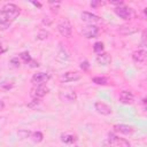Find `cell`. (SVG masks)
<instances>
[{
	"label": "cell",
	"mask_w": 147,
	"mask_h": 147,
	"mask_svg": "<svg viewBox=\"0 0 147 147\" xmlns=\"http://www.w3.org/2000/svg\"><path fill=\"white\" fill-rule=\"evenodd\" d=\"M1 10L5 13V15L7 16V18H8L9 22L14 21L18 16V14H20V8L15 3H6L2 7Z\"/></svg>",
	"instance_id": "obj_1"
},
{
	"label": "cell",
	"mask_w": 147,
	"mask_h": 147,
	"mask_svg": "<svg viewBox=\"0 0 147 147\" xmlns=\"http://www.w3.org/2000/svg\"><path fill=\"white\" fill-rule=\"evenodd\" d=\"M114 11H115V14H116L117 16H119L121 18H123V20H125V21L132 20V18L134 17V11L132 10V8L126 7V6H124V5L118 6V7H115Z\"/></svg>",
	"instance_id": "obj_2"
},
{
	"label": "cell",
	"mask_w": 147,
	"mask_h": 147,
	"mask_svg": "<svg viewBox=\"0 0 147 147\" xmlns=\"http://www.w3.org/2000/svg\"><path fill=\"white\" fill-rule=\"evenodd\" d=\"M57 31L63 36V37H70L72 32V26L70 22L67 18H62L57 23Z\"/></svg>",
	"instance_id": "obj_3"
},
{
	"label": "cell",
	"mask_w": 147,
	"mask_h": 147,
	"mask_svg": "<svg viewBox=\"0 0 147 147\" xmlns=\"http://www.w3.org/2000/svg\"><path fill=\"white\" fill-rule=\"evenodd\" d=\"M48 87H46L45 85H34L31 88L30 95L32 96V99H40L42 96H45L48 93Z\"/></svg>",
	"instance_id": "obj_4"
},
{
	"label": "cell",
	"mask_w": 147,
	"mask_h": 147,
	"mask_svg": "<svg viewBox=\"0 0 147 147\" xmlns=\"http://www.w3.org/2000/svg\"><path fill=\"white\" fill-rule=\"evenodd\" d=\"M80 32L86 38H95L99 34V28L94 24H88V25L83 26Z\"/></svg>",
	"instance_id": "obj_5"
},
{
	"label": "cell",
	"mask_w": 147,
	"mask_h": 147,
	"mask_svg": "<svg viewBox=\"0 0 147 147\" xmlns=\"http://www.w3.org/2000/svg\"><path fill=\"white\" fill-rule=\"evenodd\" d=\"M59 99L61 101H63V102H68L69 103V102H74L77 99V94H76L75 91H69V90L61 91L59 93Z\"/></svg>",
	"instance_id": "obj_6"
},
{
	"label": "cell",
	"mask_w": 147,
	"mask_h": 147,
	"mask_svg": "<svg viewBox=\"0 0 147 147\" xmlns=\"http://www.w3.org/2000/svg\"><path fill=\"white\" fill-rule=\"evenodd\" d=\"M94 108H95V110H96L99 114L105 115V116H108V115H110V114L113 113L111 107L108 106L107 103L102 102V101H96V102L94 103Z\"/></svg>",
	"instance_id": "obj_7"
},
{
	"label": "cell",
	"mask_w": 147,
	"mask_h": 147,
	"mask_svg": "<svg viewBox=\"0 0 147 147\" xmlns=\"http://www.w3.org/2000/svg\"><path fill=\"white\" fill-rule=\"evenodd\" d=\"M49 79V75L45 74V72H37L32 76L31 78V83H33L34 85H44L47 80Z\"/></svg>",
	"instance_id": "obj_8"
},
{
	"label": "cell",
	"mask_w": 147,
	"mask_h": 147,
	"mask_svg": "<svg viewBox=\"0 0 147 147\" xmlns=\"http://www.w3.org/2000/svg\"><path fill=\"white\" fill-rule=\"evenodd\" d=\"M146 56H147V52L145 48H139L132 53V60L136 63H144L146 61Z\"/></svg>",
	"instance_id": "obj_9"
},
{
	"label": "cell",
	"mask_w": 147,
	"mask_h": 147,
	"mask_svg": "<svg viewBox=\"0 0 147 147\" xmlns=\"http://www.w3.org/2000/svg\"><path fill=\"white\" fill-rule=\"evenodd\" d=\"M118 100L119 102H122L123 105H132L133 101H134V96L131 92L129 91H122L119 93V96H118Z\"/></svg>",
	"instance_id": "obj_10"
},
{
	"label": "cell",
	"mask_w": 147,
	"mask_h": 147,
	"mask_svg": "<svg viewBox=\"0 0 147 147\" xmlns=\"http://www.w3.org/2000/svg\"><path fill=\"white\" fill-rule=\"evenodd\" d=\"M82 20L84 22L90 23V24H94V23L100 22V17L98 15L92 14V13H88V11H83L82 13Z\"/></svg>",
	"instance_id": "obj_11"
},
{
	"label": "cell",
	"mask_w": 147,
	"mask_h": 147,
	"mask_svg": "<svg viewBox=\"0 0 147 147\" xmlns=\"http://www.w3.org/2000/svg\"><path fill=\"white\" fill-rule=\"evenodd\" d=\"M114 129H115V131L123 133V134H132L134 132V127L131 125H127V124H116V125H114Z\"/></svg>",
	"instance_id": "obj_12"
},
{
	"label": "cell",
	"mask_w": 147,
	"mask_h": 147,
	"mask_svg": "<svg viewBox=\"0 0 147 147\" xmlns=\"http://www.w3.org/2000/svg\"><path fill=\"white\" fill-rule=\"evenodd\" d=\"M80 77H82L80 74L77 71H68L61 76V79L63 82H76V80L80 79Z\"/></svg>",
	"instance_id": "obj_13"
},
{
	"label": "cell",
	"mask_w": 147,
	"mask_h": 147,
	"mask_svg": "<svg viewBox=\"0 0 147 147\" xmlns=\"http://www.w3.org/2000/svg\"><path fill=\"white\" fill-rule=\"evenodd\" d=\"M117 31H118V33L126 36V34H132V33L137 32L138 31V28L134 26V25H129L127 24V25H121Z\"/></svg>",
	"instance_id": "obj_14"
},
{
	"label": "cell",
	"mask_w": 147,
	"mask_h": 147,
	"mask_svg": "<svg viewBox=\"0 0 147 147\" xmlns=\"http://www.w3.org/2000/svg\"><path fill=\"white\" fill-rule=\"evenodd\" d=\"M95 61H96L99 64H101V65H107V64L110 63L111 59H110V56H109L108 53H100V54L96 55Z\"/></svg>",
	"instance_id": "obj_15"
},
{
	"label": "cell",
	"mask_w": 147,
	"mask_h": 147,
	"mask_svg": "<svg viewBox=\"0 0 147 147\" xmlns=\"http://www.w3.org/2000/svg\"><path fill=\"white\" fill-rule=\"evenodd\" d=\"M61 140H62V142H64V144H74V142L77 140V138H76V136H74V134L63 133V134H61Z\"/></svg>",
	"instance_id": "obj_16"
},
{
	"label": "cell",
	"mask_w": 147,
	"mask_h": 147,
	"mask_svg": "<svg viewBox=\"0 0 147 147\" xmlns=\"http://www.w3.org/2000/svg\"><path fill=\"white\" fill-rule=\"evenodd\" d=\"M17 134H18V137H20V139H26V138H30L31 137V134H32V132L31 131H29V130H20L18 132H17Z\"/></svg>",
	"instance_id": "obj_17"
},
{
	"label": "cell",
	"mask_w": 147,
	"mask_h": 147,
	"mask_svg": "<svg viewBox=\"0 0 147 147\" xmlns=\"http://www.w3.org/2000/svg\"><path fill=\"white\" fill-rule=\"evenodd\" d=\"M31 138H32V140H33L34 142H40V141H42L44 136H42V133H41V132L37 131V132H32Z\"/></svg>",
	"instance_id": "obj_18"
},
{
	"label": "cell",
	"mask_w": 147,
	"mask_h": 147,
	"mask_svg": "<svg viewBox=\"0 0 147 147\" xmlns=\"http://www.w3.org/2000/svg\"><path fill=\"white\" fill-rule=\"evenodd\" d=\"M93 83L96 85H106L108 83V79L106 77H93Z\"/></svg>",
	"instance_id": "obj_19"
},
{
	"label": "cell",
	"mask_w": 147,
	"mask_h": 147,
	"mask_svg": "<svg viewBox=\"0 0 147 147\" xmlns=\"http://www.w3.org/2000/svg\"><path fill=\"white\" fill-rule=\"evenodd\" d=\"M114 145H117L119 147H130V142L126 141L125 139H122V138H116Z\"/></svg>",
	"instance_id": "obj_20"
},
{
	"label": "cell",
	"mask_w": 147,
	"mask_h": 147,
	"mask_svg": "<svg viewBox=\"0 0 147 147\" xmlns=\"http://www.w3.org/2000/svg\"><path fill=\"white\" fill-rule=\"evenodd\" d=\"M93 51H94L95 53L100 54V53L103 51V44H102L101 41H96V42L94 44V46H93Z\"/></svg>",
	"instance_id": "obj_21"
},
{
	"label": "cell",
	"mask_w": 147,
	"mask_h": 147,
	"mask_svg": "<svg viewBox=\"0 0 147 147\" xmlns=\"http://www.w3.org/2000/svg\"><path fill=\"white\" fill-rule=\"evenodd\" d=\"M20 57L25 62V63H29L31 61V56H30V53L29 52H22L20 54Z\"/></svg>",
	"instance_id": "obj_22"
},
{
	"label": "cell",
	"mask_w": 147,
	"mask_h": 147,
	"mask_svg": "<svg viewBox=\"0 0 147 147\" xmlns=\"http://www.w3.org/2000/svg\"><path fill=\"white\" fill-rule=\"evenodd\" d=\"M48 36H49V33H48L46 30H40V31L38 32L37 38H38V39H40V40H45V39H47V38H48Z\"/></svg>",
	"instance_id": "obj_23"
},
{
	"label": "cell",
	"mask_w": 147,
	"mask_h": 147,
	"mask_svg": "<svg viewBox=\"0 0 147 147\" xmlns=\"http://www.w3.org/2000/svg\"><path fill=\"white\" fill-rule=\"evenodd\" d=\"M39 103H40V99H32V101L28 103V107L34 109L37 108V106H39Z\"/></svg>",
	"instance_id": "obj_24"
},
{
	"label": "cell",
	"mask_w": 147,
	"mask_h": 147,
	"mask_svg": "<svg viewBox=\"0 0 147 147\" xmlns=\"http://www.w3.org/2000/svg\"><path fill=\"white\" fill-rule=\"evenodd\" d=\"M7 23H10V22L8 21V18H7V16L5 15V13H3L2 10H0V25L7 24Z\"/></svg>",
	"instance_id": "obj_25"
},
{
	"label": "cell",
	"mask_w": 147,
	"mask_h": 147,
	"mask_svg": "<svg viewBox=\"0 0 147 147\" xmlns=\"http://www.w3.org/2000/svg\"><path fill=\"white\" fill-rule=\"evenodd\" d=\"M10 64H11L14 68H20V65H21V62H20L18 57H13V59L10 60Z\"/></svg>",
	"instance_id": "obj_26"
},
{
	"label": "cell",
	"mask_w": 147,
	"mask_h": 147,
	"mask_svg": "<svg viewBox=\"0 0 147 147\" xmlns=\"http://www.w3.org/2000/svg\"><path fill=\"white\" fill-rule=\"evenodd\" d=\"M29 65H30V68H37V67L39 65V63H38L36 60H32V59H31V61L29 62Z\"/></svg>",
	"instance_id": "obj_27"
},
{
	"label": "cell",
	"mask_w": 147,
	"mask_h": 147,
	"mask_svg": "<svg viewBox=\"0 0 147 147\" xmlns=\"http://www.w3.org/2000/svg\"><path fill=\"white\" fill-rule=\"evenodd\" d=\"M103 2L102 1H92L90 5H91V7H93V8H95V7H99V6H101Z\"/></svg>",
	"instance_id": "obj_28"
},
{
	"label": "cell",
	"mask_w": 147,
	"mask_h": 147,
	"mask_svg": "<svg viewBox=\"0 0 147 147\" xmlns=\"http://www.w3.org/2000/svg\"><path fill=\"white\" fill-rule=\"evenodd\" d=\"M88 67H90V65H88V62H87V61H83V62L80 63V68H82L83 70H87Z\"/></svg>",
	"instance_id": "obj_29"
},
{
	"label": "cell",
	"mask_w": 147,
	"mask_h": 147,
	"mask_svg": "<svg viewBox=\"0 0 147 147\" xmlns=\"http://www.w3.org/2000/svg\"><path fill=\"white\" fill-rule=\"evenodd\" d=\"M109 3H110V5H114V6H116V7L124 5V2H123V1H109Z\"/></svg>",
	"instance_id": "obj_30"
},
{
	"label": "cell",
	"mask_w": 147,
	"mask_h": 147,
	"mask_svg": "<svg viewBox=\"0 0 147 147\" xmlns=\"http://www.w3.org/2000/svg\"><path fill=\"white\" fill-rule=\"evenodd\" d=\"M1 87H3L5 90H9V88H11V87H13V84L7 85V84H6V82H5V83H2V84H1Z\"/></svg>",
	"instance_id": "obj_31"
},
{
	"label": "cell",
	"mask_w": 147,
	"mask_h": 147,
	"mask_svg": "<svg viewBox=\"0 0 147 147\" xmlns=\"http://www.w3.org/2000/svg\"><path fill=\"white\" fill-rule=\"evenodd\" d=\"M42 23H44V24H46V25H49V24L52 23V21L49 20V17H44V20H42Z\"/></svg>",
	"instance_id": "obj_32"
},
{
	"label": "cell",
	"mask_w": 147,
	"mask_h": 147,
	"mask_svg": "<svg viewBox=\"0 0 147 147\" xmlns=\"http://www.w3.org/2000/svg\"><path fill=\"white\" fill-rule=\"evenodd\" d=\"M32 3H33L34 6H37V7H41V3H40V2H36V1H32Z\"/></svg>",
	"instance_id": "obj_33"
},
{
	"label": "cell",
	"mask_w": 147,
	"mask_h": 147,
	"mask_svg": "<svg viewBox=\"0 0 147 147\" xmlns=\"http://www.w3.org/2000/svg\"><path fill=\"white\" fill-rule=\"evenodd\" d=\"M3 52H6V49H5V48H3L2 46H0V55H1V54H2Z\"/></svg>",
	"instance_id": "obj_34"
}]
</instances>
